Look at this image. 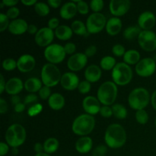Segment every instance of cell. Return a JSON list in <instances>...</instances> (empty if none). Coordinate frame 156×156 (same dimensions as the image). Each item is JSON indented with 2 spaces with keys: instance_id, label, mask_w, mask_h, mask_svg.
<instances>
[{
  "instance_id": "obj_1",
  "label": "cell",
  "mask_w": 156,
  "mask_h": 156,
  "mask_svg": "<svg viewBox=\"0 0 156 156\" xmlns=\"http://www.w3.org/2000/svg\"><path fill=\"white\" fill-rule=\"evenodd\" d=\"M105 140L107 146L111 149L121 148L126 141V130L118 123L111 124L105 131Z\"/></svg>"
},
{
  "instance_id": "obj_2",
  "label": "cell",
  "mask_w": 156,
  "mask_h": 156,
  "mask_svg": "<svg viewBox=\"0 0 156 156\" xmlns=\"http://www.w3.org/2000/svg\"><path fill=\"white\" fill-rule=\"evenodd\" d=\"M95 126V120L92 115L83 114L78 116L73 121L72 129L78 136H86L92 132Z\"/></svg>"
},
{
  "instance_id": "obj_3",
  "label": "cell",
  "mask_w": 156,
  "mask_h": 156,
  "mask_svg": "<svg viewBox=\"0 0 156 156\" xmlns=\"http://www.w3.org/2000/svg\"><path fill=\"white\" fill-rule=\"evenodd\" d=\"M97 96L100 103L103 105H112L117 96V85L111 81L104 82L98 89Z\"/></svg>"
},
{
  "instance_id": "obj_4",
  "label": "cell",
  "mask_w": 156,
  "mask_h": 156,
  "mask_svg": "<svg viewBox=\"0 0 156 156\" xmlns=\"http://www.w3.org/2000/svg\"><path fill=\"white\" fill-rule=\"evenodd\" d=\"M6 143L12 148H18L25 142L26 130L24 126L14 123L7 129L5 135Z\"/></svg>"
},
{
  "instance_id": "obj_5",
  "label": "cell",
  "mask_w": 156,
  "mask_h": 156,
  "mask_svg": "<svg viewBox=\"0 0 156 156\" xmlns=\"http://www.w3.org/2000/svg\"><path fill=\"white\" fill-rule=\"evenodd\" d=\"M150 94L144 88H136L133 90L128 97V103L131 108L136 111L144 110L150 101Z\"/></svg>"
},
{
  "instance_id": "obj_6",
  "label": "cell",
  "mask_w": 156,
  "mask_h": 156,
  "mask_svg": "<svg viewBox=\"0 0 156 156\" xmlns=\"http://www.w3.org/2000/svg\"><path fill=\"white\" fill-rule=\"evenodd\" d=\"M61 73L56 65L47 63L41 69V81L45 86L54 87L60 82Z\"/></svg>"
},
{
  "instance_id": "obj_7",
  "label": "cell",
  "mask_w": 156,
  "mask_h": 156,
  "mask_svg": "<svg viewBox=\"0 0 156 156\" xmlns=\"http://www.w3.org/2000/svg\"><path fill=\"white\" fill-rule=\"evenodd\" d=\"M133 78V70L129 65L123 62H117L112 70V79L117 85H126Z\"/></svg>"
},
{
  "instance_id": "obj_8",
  "label": "cell",
  "mask_w": 156,
  "mask_h": 156,
  "mask_svg": "<svg viewBox=\"0 0 156 156\" xmlns=\"http://www.w3.org/2000/svg\"><path fill=\"white\" fill-rule=\"evenodd\" d=\"M64 47L58 44H52L46 47L44 50V56L50 63L57 64L60 63L64 60L66 57Z\"/></svg>"
},
{
  "instance_id": "obj_9",
  "label": "cell",
  "mask_w": 156,
  "mask_h": 156,
  "mask_svg": "<svg viewBox=\"0 0 156 156\" xmlns=\"http://www.w3.org/2000/svg\"><path fill=\"white\" fill-rule=\"evenodd\" d=\"M106 17L100 12H94L87 18L86 27L89 34H97L101 31L107 24Z\"/></svg>"
},
{
  "instance_id": "obj_10",
  "label": "cell",
  "mask_w": 156,
  "mask_h": 156,
  "mask_svg": "<svg viewBox=\"0 0 156 156\" xmlns=\"http://www.w3.org/2000/svg\"><path fill=\"white\" fill-rule=\"evenodd\" d=\"M137 39L140 47L146 51H154L156 49V34L152 30H142Z\"/></svg>"
},
{
  "instance_id": "obj_11",
  "label": "cell",
  "mask_w": 156,
  "mask_h": 156,
  "mask_svg": "<svg viewBox=\"0 0 156 156\" xmlns=\"http://www.w3.org/2000/svg\"><path fill=\"white\" fill-rule=\"evenodd\" d=\"M156 63L152 58H144L140 59L136 65L135 70L137 75L141 77H149L155 72Z\"/></svg>"
},
{
  "instance_id": "obj_12",
  "label": "cell",
  "mask_w": 156,
  "mask_h": 156,
  "mask_svg": "<svg viewBox=\"0 0 156 156\" xmlns=\"http://www.w3.org/2000/svg\"><path fill=\"white\" fill-rule=\"evenodd\" d=\"M55 32L48 27H44L39 29L35 34L34 41L40 47H48L50 45L54 38Z\"/></svg>"
},
{
  "instance_id": "obj_13",
  "label": "cell",
  "mask_w": 156,
  "mask_h": 156,
  "mask_svg": "<svg viewBox=\"0 0 156 156\" xmlns=\"http://www.w3.org/2000/svg\"><path fill=\"white\" fill-rule=\"evenodd\" d=\"M88 62V57L83 53H77L72 55L67 61V66L70 70L77 72L82 69Z\"/></svg>"
},
{
  "instance_id": "obj_14",
  "label": "cell",
  "mask_w": 156,
  "mask_h": 156,
  "mask_svg": "<svg viewBox=\"0 0 156 156\" xmlns=\"http://www.w3.org/2000/svg\"><path fill=\"white\" fill-rule=\"evenodd\" d=\"M131 2L129 0H111L109 9L111 14L115 17L122 16L126 14L130 8Z\"/></svg>"
},
{
  "instance_id": "obj_15",
  "label": "cell",
  "mask_w": 156,
  "mask_h": 156,
  "mask_svg": "<svg viewBox=\"0 0 156 156\" xmlns=\"http://www.w3.org/2000/svg\"><path fill=\"white\" fill-rule=\"evenodd\" d=\"M82 107L85 112L90 115H95L100 112L101 103L97 98L94 96H87L82 101Z\"/></svg>"
},
{
  "instance_id": "obj_16",
  "label": "cell",
  "mask_w": 156,
  "mask_h": 156,
  "mask_svg": "<svg viewBox=\"0 0 156 156\" xmlns=\"http://www.w3.org/2000/svg\"><path fill=\"white\" fill-rule=\"evenodd\" d=\"M36 65L34 57L30 54L21 55L17 60V68L21 73H29L32 71Z\"/></svg>"
},
{
  "instance_id": "obj_17",
  "label": "cell",
  "mask_w": 156,
  "mask_h": 156,
  "mask_svg": "<svg viewBox=\"0 0 156 156\" xmlns=\"http://www.w3.org/2000/svg\"><path fill=\"white\" fill-rule=\"evenodd\" d=\"M155 15L150 11L143 12L138 18L139 27L143 30H150L155 26Z\"/></svg>"
},
{
  "instance_id": "obj_18",
  "label": "cell",
  "mask_w": 156,
  "mask_h": 156,
  "mask_svg": "<svg viewBox=\"0 0 156 156\" xmlns=\"http://www.w3.org/2000/svg\"><path fill=\"white\" fill-rule=\"evenodd\" d=\"M60 83L62 88H65L66 90L73 91L78 88L80 82L77 75L71 72H68L62 75Z\"/></svg>"
},
{
  "instance_id": "obj_19",
  "label": "cell",
  "mask_w": 156,
  "mask_h": 156,
  "mask_svg": "<svg viewBox=\"0 0 156 156\" xmlns=\"http://www.w3.org/2000/svg\"><path fill=\"white\" fill-rule=\"evenodd\" d=\"M24 85L23 84L22 80L19 78L14 77L9 79L6 82L5 91L11 95H17L19 94L24 88Z\"/></svg>"
},
{
  "instance_id": "obj_20",
  "label": "cell",
  "mask_w": 156,
  "mask_h": 156,
  "mask_svg": "<svg viewBox=\"0 0 156 156\" xmlns=\"http://www.w3.org/2000/svg\"><path fill=\"white\" fill-rule=\"evenodd\" d=\"M27 27H28V24L25 20L21 19V18H17V19L12 20L11 21L8 29L10 33L13 34L20 35L27 31Z\"/></svg>"
},
{
  "instance_id": "obj_21",
  "label": "cell",
  "mask_w": 156,
  "mask_h": 156,
  "mask_svg": "<svg viewBox=\"0 0 156 156\" xmlns=\"http://www.w3.org/2000/svg\"><path fill=\"white\" fill-rule=\"evenodd\" d=\"M78 12L77 5L73 2H68L61 6L59 15L63 19L69 20L73 18Z\"/></svg>"
},
{
  "instance_id": "obj_22",
  "label": "cell",
  "mask_w": 156,
  "mask_h": 156,
  "mask_svg": "<svg viewBox=\"0 0 156 156\" xmlns=\"http://www.w3.org/2000/svg\"><path fill=\"white\" fill-rule=\"evenodd\" d=\"M101 69L98 66L95 64L90 65L85 71V78L88 82L93 83L96 82L101 77Z\"/></svg>"
},
{
  "instance_id": "obj_23",
  "label": "cell",
  "mask_w": 156,
  "mask_h": 156,
  "mask_svg": "<svg viewBox=\"0 0 156 156\" xmlns=\"http://www.w3.org/2000/svg\"><path fill=\"white\" fill-rule=\"evenodd\" d=\"M122 21L117 17H112L107 21L106 31L111 36L117 35L120 32L122 29Z\"/></svg>"
},
{
  "instance_id": "obj_24",
  "label": "cell",
  "mask_w": 156,
  "mask_h": 156,
  "mask_svg": "<svg viewBox=\"0 0 156 156\" xmlns=\"http://www.w3.org/2000/svg\"><path fill=\"white\" fill-rule=\"evenodd\" d=\"M93 142L91 137L82 136L76 141V149L81 154H86L91 150Z\"/></svg>"
},
{
  "instance_id": "obj_25",
  "label": "cell",
  "mask_w": 156,
  "mask_h": 156,
  "mask_svg": "<svg viewBox=\"0 0 156 156\" xmlns=\"http://www.w3.org/2000/svg\"><path fill=\"white\" fill-rule=\"evenodd\" d=\"M48 105L53 110L59 111L65 105V98L59 93H53L48 99Z\"/></svg>"
},
{
  "instance_id": "obj_26",
  "label": "cell",
  "mask_w": 156,
  "mask_h": 156,
  "mask_svg": "<svg viewBox=\"0 0 156 156\" xmlns=\"http://www.w3.org/2000/svg\"><path fill=\"white\" fill-rule=\"evenodd\" d=\"M42 87V81L38 78H30L24 82V88L30 94L39 91Z\"/></svg>"
},
{
  "instance_id": "obj_27",
  "label": "cell",
  "mask_w": 156,
  "mask_h": 156,
  "mask_svg": "<svg viewBox=\"0 0 156 156\" xmlns=\"http://www.w3.org/2000/svg\"><path fill=\"white\" fill-rule=\"evenodd\" d=\"M73 31L71 27L67 25H59L55 30V36L61 41L69 40L73 36Z\"/></svg>"
},
{
  "instance_id": "obj_28",
  "label": "cell",
  "mask_w": 156,
  "mask_h": 156,
  "mask_svg": "<svg viewBox=\"0 0 156 156\" xmlns=\"http://www.w3.org/2000/svg\"><path fill=\"white\" fill-rule=\"evenodd\" d=\"M123 61L128 65H136L140 61V53L136 50H127L123 56Z\"/></svg>"
},
{
  "instance_id": "obj_29",
  "label": "cell",
  "mask_w": 156,
  "mask_h": 156,
  "mask_svg": "<svg viewBox=\"0 0 156 156\" xmlns=\"http://www.w3.org/2000/svg\"><path fill=\"white\" fill-rule=\"evenodd\" d=\"M59 146V143L57 139L53 138V137L48 138L47 140H45V142L44 143V152L49 154V155L52 153H54L58 149Z\"/></svg>"
},
{
  "instance_id": "obj_30",
  "label": "cell",
  "mask_w": 156,
  "mask_h": 156,
  "mask_svg": "<svg viewBox=\"0 0 156 156\" xmlns=\"http://www.w3.org/2000/svg\"><path fill=\"white\" fill-rule=\"evenodd\" d=\"M71 28L73 33L78 35H81V36H88L89 34L87 30L86 24H85L82 21H79V20H76L72 23Z\"/></svg>"
},
{
  "instance_id": "obj_31",
  "label": "cell",
  "mask_w": 156,
  "mask_h": 156,
  "mask_svg": "<svg viewBox=\"0 0 156 156\" xmlns=\"http://www.w3.org/2000/svg\"><path fill=\"white\" fill-rule=\"evenodd\" d=\"M141 31V28L139 26H130V27H126L124 30L123 37H124L125 39L131 41V40H133L136 37L138 38Z\"/></svg>"
},
{
  "instance_id": "obj_32",
  "label": "cell",
  "mask_w": 156,
  "mask_h": 156,
  "mask_svg": "<svg viewBox=\"0 0 156 156\" xmlns=\"http://www.w3.org/2000/svg\"><path fill=\"white\" fill-rule=\"evenodd\" d=\"M113 115L117 119L123 120L127 117V110L123 105L120 104H114L112 106Z\"/></svg>"
},
{
  "instance_id": "obj_33",
  "label": "cell",
  "mask_w": 156,
  "mask_h": 156,
  "mask_svg": "<svg viewBox=\"0 0 156 156\" xmlns=\"http://www.w3.org/2000/svg\"><path fill=\"white\" fill-rule=\"evenodd\" d=\"M116 64V59L111 56H104L100 62L101 67L105 70H113Z\"/></svg>"
},
{
  "instance_id": "obj_34",
  "label": "cell",
  "mask_w": 156,
  "mask_h": 156,
  "mask_svg": "<svg viewBox=\"0 0 156 156\" xmlns=\"http://www.w3.org/2000/svg\"><path fill=\"white\" fill-rule=\"evenodd\" d=\"M34 10L40 16H46L50 13L49 5L44 2H37L34 5Z\"/></svg>"
},
{
  "instance_id": "obj_35",
  "label": "cell",
  "mask_w": 156,
  "mask_h": 156,
  "mask_svg": "<svg viewBox=\"0 0 156 156\" xmlns=\"http://www.w3.org/2000/svg\"><path fill=\"white\" fill-rule=\"evenodd\" d=\"M136 120L140 124H146L149 120V115L148 113L145 110H140L136 111Z\"/></svg>"
},
{
  "instance_id": "obj_36",
  "label": "cell",
  "mask_w": 156,
  "mask_h": 156,
  "mask_svg": "<svg viewBox=\"0 0 156 156\" xmlns=\"http://www.w3.org/2000/svg\"><path fill=\"white\" fill-rule=\"evenodd\" d=\"M2 67L6 71H12L17 68V61L12 58H7L3 60Z\"/></svg>"
},
{
  "instance_id": "obj_37",
  "label": "cell",
  "mask_w": 156,
  "mask_h": 156,
  "mask_svg": "<svg viewBox=\"0 0 156 156\" xmlns=\"http://www.w3.org/2000/svg\"><path fill=\"white\" fill-rule=\"evenodd\" d=\"M105 3L103 0H92L90 2V8L94 12H99L103 9Z\"/></svg>"
},
{
  "instance_id": "obj_38",
  "label": "cell",
  "mask_w": 156,
  "mask_h": 156,
  "mask_svg": "<svg viewBox=\"0 0 156 156\" xmlns=\"http://www.w3.org/2000/svg\"><path fill=\"white\" fill-rule=\"evenodd\" d=\"M91 82H88L87 80H84L80 82L79 83V87H78V89H79V91L82 94H87V93L91 91Z\"/></svg>"
},
{
  "instance_id": "obj_39",
  "label": "cell",
  "mask_w": 156,
  "mask_h": 156,
  "mask_svg": "<svg viewBox=\"0 0 156 156\" xmlns=\"http://www.w3.org/2000/svg\"><path fill=\"white\" fill-rule=\"evenodd\" d=\"M9 19V17L6 15V14H0V31L1 32L4 31L6 28H9L10 24Z\"/></svg>"
},
{
  "instance_id": "obj_40",
  "label": "cell",
  "mask_w": 156,
  "mask_h": 156,
  "mask_svg": "<svg viewBox=\"0 0 156 156\" xmlns=\"http://www.w3.org/2000/svg\"><path fill=\"white\" fill-rule=\"evenodd\" d=\"M43 109V106L41 104H35V105H31V106L29 108L28 111V115L30 117H34V116L37 115L38 114L41 112Z\"/></svg>"
},
{
  "instance_id": "obj_41",
  "label": "cell",
  "mask_w": 156,
  "mask_h": 156,
  "mask_svg": "<svg viewBox=\"0 0 156 156\" xmlns=\"http://www.w3.org/2000/svg\"><path fill=\"white\" fill-rule=\"evenodd\" d=\"M77 9L78 12L82 15H86L89 12V6L85 2L79 0L77 2Z\"/></svg>"
},
{
  "instance_id": "obj_42",
  "label": "cell",
  "mask_w": 156,
  "mask_h": 156,
  "mask_svg": "<svg viewBox=\"0 0 156 156\" xmlns=\"http://www.w3.org/2000/svg\"><path fill=\"white\" fill-rule=\"evenodd\" d=\"M112 53L113 54L115 55L116 56H118V57L123 56L125 53H126L125 47L123 45H121V44H115L112 47Z\"/></svg>"
},
{
  "instance_id": "obj_43",
  "label": "cell",
  "mask_w": 156,
  "mask_h": 156,
  "mask_svg": "<svg viewBox=\"0 0 156 156\" xmlns=\"http://www.w3.org/2000/svg\"><path fill=\"white\" fill-rule=\"evenodd\" d=\"M108 152V148L104 145H99L93 150L92 156H105Z\"/></svg>"
},
{
  "instance_id": "obj_44",
  "label": "cell",
  "mask_w": 156,
  "mask_h": 156,
  "mask_svg": "<svg viewBox=\"0 0 156 156\" xmlns=\"http://www.w3.org/2000/svg\"><path fill=\"white\" fill-rule=\"evenodd\" d=\"M39 96L42 100H47L51 96V90L47 86H43L39 91Z\"/></svg>"
},
{
  "instance_id": "obj_45",
  "label": "cell",
  "mask_w": 156,
  "mask_h": 156,
  "mask_svg": "<svg viewBox=\"0 0 156 156\" xmlns=\"http://www.w3.org/2000/svg\"><path fill=\"white\" fill-rule=\"evenodd\" d=\"M20 14V10L17 7H11L8 9L7 12H6V15L9 17V18H11L12 20L17 19L18 16Z\"/></svg>"
},
{
  "instance_id": "obj_46",
  "label": "cell",
  "mask_w": 156,
  "mask_h": 156,
  "mask_svg": "<svg viewBox=\"0 0 156 156\" xmlns=\"http://www.w3.org/2000/svg\"><path fill=\"white\" fill-rule=\"evenodd\" d=\"M100 114L103 117L105 118H109L111 116L113 115V111L112 108H110V106H106V105H103V106L101 108L100 110Z\"/></svg>"
},
{
  "instance_id": "obj_47",
  "label": "cell",
  "mask_w": 156,
  "mask_h": 156,
  "mask_svg": "<svg viewBox=\"0 0 156 156\" xmlns=\"http://www.w3.org/2000/svg\"><path fill=\"white\" fill-rule=\"evenodd\" d=\"M38 98L37 96L34 94H29L24 98V105H35L37 101Z\"/></svg>"
},
{
  "instance_id": "obj_48",
  "label": "cell",
  "mask_w": 156,
  "mask_h": 156,
  "mask_svg": "<svg viewBox=\"0 0 156 156\" xmlns=\"http://www.w3.org/2000/svg\"><path fill=\"white\" fill-rule=\"evenodd\" d=\"M64 50L66 54H73L76 50V46L73 42L67 43L64 46Z\"/></svg>"
},
{
  "instance_id": "obj_49",
  "label": "cell",
  "mask_w": 156,
  "mask_h": 156,
  "mask_svg": "<svg viewBox=\"0 0 156 156\" xmlns=\"http://www.w3.org/2000/svg\"><path fill=\"white\" fill-rule=\"evenodd\" d=\"M97 47L94 45H91L89 47H87L85 50V54L86 55L87 57H91L94 55H95V53H97Z\"/></svg>"
},
{
  "instance_id": "obj_50",
  "label": "cell",
  "mask_w": 156,
  "mask_h": 156,
  "mask_svg": "<svg viewBox=\"0 0 156 156\" xmlns=\"http://www.w3.org/2000/svg\"><path fill=\"white\" fill-rule=\"evenodd\" d=\"M48 27L52 30H56L59 26V20L57 18H52L48 21Z\"/></svg>"
},
{
  "instance_id": "obj_51",
  "label": "cell",
  "mask_w": 156,
  "mask_h": 156,
  "mask_svg": "<svg viewBox=\"0 0 156 156\" xmlns=\"http://www.w3.org/2000/svg\"><path fill=\"white\" fill-rule=\"evenodd\" d=\"M9 145L5 143H3V142H1L0 143V155L4 156L5 155L8 153L9 150Z\"/></svg>"
},
{
  "instance_id": "obj_52",
  "label": "cell",
  "mask_w": 156,
  "mask_h": 156,
  "mask_svg": "<svg viewBox=\"0 0 156 156\" xmlns=\"http://www.w3.org/2000/svg\"><path fill=\"white\" fill-rule=\"evenodd\" d=\"M8 111L7 102L5 99L0 98V114H4Z\"/></svg>"
},
{
  "instance_id": "obj_53",
  "label": "cell",
  "mask_w": 156,
  "mask_h": 156,
  "mask_svg": "<svg viewBox=\"0 0 156 156\" xmlns=\"http://www.w3.org/2000/svg\"><path fill=\"white\" fill-rule=\"evenodd\" d=\"M47 3L50 6H51L52 8H55V9H57L59 6H60L61 5V0H48Z\"/></svg>"
},
{
  "instance_id": "obj_54",
  "label": "cell",
  "mask_w": 156,
  "mask_h": 156,
  "mask_svg": "<svg viewBox=\"0 0 156 156\" xmlns=\"http://www.w3.org/2000/svg\"><path fill=\"white\" fill-rule=\"evenodd\" d=\"M5 86H6V82L5 81L4 77L2 75H0V93L2 94L3 91H5Z\"/></svg>"
},
{
  "instance_id": "obj_55",
  "label": "cell",
  "mask_w": 156,
  "mask_h": 156,
  "mask_svg": "<svg viewBox=\"0 0 156 156\" xmlns=\"http://www.w3.org/2000/svg\"><path fill=\"white\" fill-rule=\"evenodd\" d=\"M38 30H39L35 24H29L28 27H27V32L30 34H36Z\"/></svg>"
},
{
  "instance_id": "obj_56",
  "label": "cell",
  "mask_w": 156,
  "mask_h": 156,
  "mask_svg": "<svg viewBox=\"0 0 156 156\" xmlns=\"http://www.w3.org/2000/svg\"><path fill=\"white\" fill-rule=\"evenodd\" d=\"M3 3L5 6H9V7H15L18 3V0H3Z\"/></svg>"
},
{
  "instance_id": "obj_57",
  "label": "cell",
  "mask_w": 156,
  "mask_h": 156,
  "mask_svg": "<svg viewBox=\"0 0 156 156\" xmlns=\"http://www.w3.org/2000/svg\"><path fill=\"white\" fill-rule=\"evenodd\" d=\"M34 149V151L37 152V154L41 153V152H43V151H44V145H42L41 143H35Z\"/></svg>"
},
{
  "instance_id": "obj_58",
  "label": "cell",
  "mask_w": 156,
  "mask_h": 156,
  "mask_svg": "<svg viewBox=\"0 0 156 156\" xmlns=\"http://www.w3.org/2000/svg\"><path fill=\"white\" fill-rule=\"evenodd\" d=\"M24 108H25V105H24V103H22V102H21V103L18 104V105H16L15 106V111H16L17 113H21V112H23L24 110Z\"/></svg>"
},
{
  "instance_id": "obj_59",
  "label": "cell",
  "mask_w": 156,
  "mask_h": 156,
  "mask_svg": "<svg viewBox=\"0 0 156 156\" xmlns=\"http://www.w3.org/2000/svg\"><path fill=\"white\" fill-rule=\"evenodd\" d=\"M11 101H12V103L14 105H18V104L21 103V98H20L19 96L18 95H13L12 98H11Z\"/></svg>"
},
{
  "instance_id": "obj_60",
  "label": "cell",
  "mask_w": 156,
  "mask_h": 156,
  "mask_svg": "<svg viewBox=\"0 0 156 156\" xmlns=\"http://www.w3.org/2000/svg\"><path fill=\"white\" fill-rule=\"evenodd\" d=\"M37 2V0H21V3L27 6L34 5Z\"/></svg>"
},
{
  "instance_id": "obj_61",
  "label": "cell",
  "mask_w": 156,
  "mask_h": 156,
  "mask_svg": "<svg viewBox=\"0 0 156 156\" xmlns=\"http://www.w3.org/2000/svg\"><path fill=\"white\" fill-rule=\"evenodd\" d=\"M151 103H152V105L154 109L156 111V90L152 94V97H151Z\"/></svg>"
},
{
  "instance_id": "obj_62",
  "label": "cell",
  "mask_w": 156,
  "mask_h": 156,
  "mask_svg": "<svg viewBox=\"0 0 156 156\" xmlns=\"http://www.w3.org/2000/svg\"><path fill=\"white\" fill-rule=\"evenodd\" d=\"M34 156H50L49 154L46 153V152H41V153H37Z\"/></svg>"
},
{
  "instance_id": "obj_63",
  "label": "cell",
  "mask_w": 156,
  "mask_h": 156,
  "mask_svg": "<svg viewBox=\"0 0 156 156\" xmlns=\"http://www.w3.org/2000/svg\"><path fill=\"white\" fill-rule=\"evenodd\" d=\"M4 6H5V4H4V3H3V2H2L0 3V8H1V9H2V8L4 7Z\"/></svg>"
},
{
  "instance_id": "obj_64",
  "label": "cell",
  "mask_w": 156,
  "mask_h": 156,
  "mask_svg": "<svg viewBox=\"0 0 156 156\" xmlns=\"http://www.w3.org/2000/svg\"><path fill=\"white\" fill-rule=\"evenodd\" d=\"M155 126H156V119H155Z\"/></svg>"
}]
</instances>
